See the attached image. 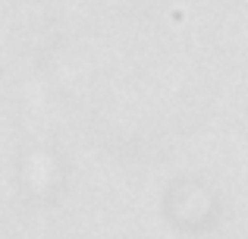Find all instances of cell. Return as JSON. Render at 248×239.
Masks as SVG:
<instances>
[]
</instances>
